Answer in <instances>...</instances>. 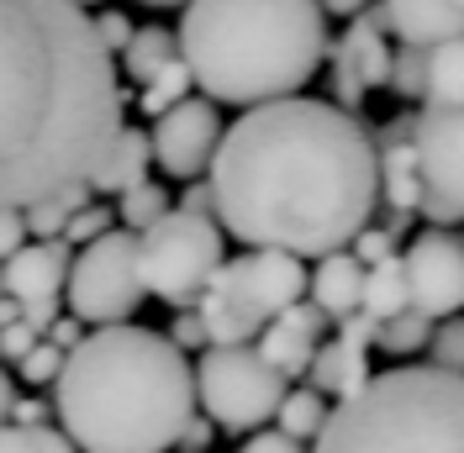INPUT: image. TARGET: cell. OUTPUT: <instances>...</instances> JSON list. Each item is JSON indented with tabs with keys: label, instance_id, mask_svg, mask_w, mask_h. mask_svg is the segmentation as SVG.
<instances>
[{
	"label": "cell",
	"instance_id": "cell-1",
	"mask_svg": "<svg viewBox=\"0 0 464 453\" xmlns=\"http://www.w3.org/2000/svg\"><path fill=\"white\" fill-rule=\"evenodd\" d=\"M211 222L243 248L343 254L375 217V132L333 101L248 106L211 153Z\"/></svg>",
	"mask_w": 464,
	"mask_h": 453
},
{
	"label": "cell",
	"instance_id": "cell-2",
	"mask_svg": "<svg viewBox=\"0 0 464 453\" xmlns=\"http://www.w3.org/2000/svg\"><path fill=\"white\" fill-rule=\"evenodd\" d=\"M127 101L80 5L0 0V206L27 211L90 185Z\"/></svg>",
	"mask_w": 464,
	"mask_h": 453
},
{
	"label": "cell",
	"instance_id": "cell-3",
	"mask_svg": "<svg viewBox=\"0 0 464 453\" xmlns=\"http://www.w3.org/2000/svg\"><path fill=\"white\" fill-rule=\"evenodd\" d=\"M53 417L74 453H169L196 417L190 359L132 322L85 333L53 380Z\"/></svg>",
	"mask_w": 464,
	"mask_h": 453
},
{
	"label": "cell",
	"instance_id": "cell-4",
	"mask_svg": "<svg viewBox=\"0 0 464 453\" xmlns=\"http://www.w3.org/2000/svg\"><path fill=\"white\" fill-rule=\"evenodd\" d=\"M174 58L211 106L290 101L327 58V16L317 0H185Z\"/></svg>",
	"mask_w": 464,
	"mask_h": 453
},
{
	"label": "cell",
	"instance_id": "cell-5",
	"mask_svg": "<svg viewBox=\"0 0 464 453\" xmlns=\"http://www.w3.org/2000/svg\"><path fill=\"white\" fill-rule=\"evenodd\" d=\"M464 448V385L459 374L401 364L370 374L359 396L338 400L312 453H459Z\"/></svg>",
	"mask_w": 464,
	"mask_h": 453
},
{
	"label": "cell",
	"instance_id": "cell-6",
	"mask_svg": "<svg viewBox=\"0 0 464 453\" xmlns=\"http://www.w3.org/2000/svg\"><path fill=\"white\" fill-rule=\"evenodd\" d=\"M227 258V237L217 232L211 217H190V211H164L159 222L138 232V280L143 295H159L164 306H196L211 275Z\"/></svg>",
	"mask_w": 464,
	"mask_h": 453
},
{
	"label": "cell",
	"instance_id": "cell-7",
	"mask_svg": "<svg viewBox=\"0 0 464 453\" xmlns=\"http://www.w3.org/2000/svg\"><path fill=\"white\" fill-rule=\"evenodd\" d=\"M143 280H138V237L111 226L101 243H90L74 254L69 275H63V306L80 327L101 333V327H127L138 306H143Z\"/></svg>",
	"mask_w": 464,
	"mask_h": 453
},
{
	"label": "cell",
	"instance_id": "cell-8",
	"mask_svg": "<svg viewBox=\"0 0 464 453\" xmlns=\"http://www.w3.org/2000/svg\"><path fill=\"white\" fill-rule=\"evenodd\" d=\"M190 380H196V411L211 427L243 432V438L259 432L290 390L254 348H206Z\"/></svg>",
	"mask_w": 464,
	"mask_h": 453
},
{
	"label": "cell",
	"instance_id": "cell-9",
	"mask_svg": "<svg viewBox=\"0 0 464 453\" xmlns=\"http://www.w3.org/2000/svg\"><path fill=\"white\" fill-rule=\"evenodd\" d=\"M201 295H211L217 306L243 316L254 333H264L280 312L306 301V264L290 254H269V248H243L237 258H222V269L211 275Z\"/></svg>",
	"mask_w": 464,
	"mask_h": 453
},
{
	"label": "cell",
	"instance_id": "cell-10",
	"mask_svg": "<svg viewBox=\"0 0 464 453\" xmlns=\"http://www.w3.org/2000/svg\"><path fill=\"white\" fill-rule=\"evenodd\" d=\"M459 142H464V121L459 111L443 106H422L411 116V164H417V217H428V226L454 232L464 211V185H459Z\"/></svg>",
	"mask_w": 464,
	"mask_h": 453
},
{
	"label": "cell",
	"instance_id": "cell-11",
	"mask_svg": "<svg viewBox=\"0 0 464 453\" xmlns=\"http://www.w3.org/2000/svg\"><path fill=\"white\" fill-rule=\"evenodd\" d=\"M401 280H406V312H417L422 322L459 316V301H464L459 232H443V226L417 232L401 254Z\"/></svg>",
	"mask_w": 464,
	"mask_h": 453
},
{
	"label": "cell",
	"instance_id": "cell-12",
	"mask_svg": "<svg viewBox=\"0 0 464 453\" xmlns=\"http://www.w3.org/2000/svg\"><path fill=\"white\" fill-rule=\"evenodd\" d=\"M217 142H222V116H217V106L201 101V95H190V101H179L174 111H164L153 121L148 159L169 174V179H201L211 169Z\"/></svg>",
	"mask_w": 464,
	"mask_h": 453
},
{
	"label": "cell",
	"instance_id": "cell-13",
	"mask_svg": "<svg viewBox=\"0 0 464 453\" xmlns=\"http://www.w3.org/2000/svg\"><path fill=\"white\" fill-rule=\"evenodd\" d=\"M322 333H327V316L312 312L306 301H295L290 312H280L259 338H254V353H259L264 364L290 385V380H301V374H306V364H312V353H317Z\"/></svg>",
	"mask_w": 464,
	"mask_h": 453
},
{
	"label": "cell",
	"instance_id": "cell-14",
	"mask_svg": "<svg viewBox=\"0 0 464 453\" xmlns=\"http://www.w3.org/2000/svg\"><path fill=\"white\" fill-rule=\"evenodd\" d=\"M74 264V248L63 243H22L0 264V295L22 301H63V275Z\"/></svg>",
	"mask_w": 464,
	"mask_h": 453
},
{
	"label": "cell",
	"instance_id": "cell-15",
	"mask_svg": "<svg viewBox=\"0 0 464 453\" xmlns=\"http://www.w3.org/2000/svg\"><path fill=\"white\" fill-rule=\"evenodd\" d=\"M380 22L401 48H438L459 37V0H380Z\"/></svg>",
	"mask_w": 464,
	"mask_h": 453
},
{
	"label": "cell",
	"instance_id": "cell-16",
	"mask_svg": "<svg viewBox=\"0 0 464 453\" xmlns=\"http://www.w3.org/2000/svg\"><path fill=\"white\" fill-rule=\"evenodd\" d=\"M359 284H364V269L348 258V248L343 254H327V258H317V269H306V306L322 312L327 327H333V322L359 312Z\"/></svg>",
	"mask_w": 464,
	"mask_h": 453
},
{
	"label": "cell",
	"instance_id": "cell-17",
	"mask_svg": "<svg viewBox=\"0 0 464 453\" xmlns=\"http://www.w3.org/2000/svg\"><path fill=\"white\" fill-rule=\"evenodd\" d=\"M343 63L353 69L359 90L385 85V69H391V43H385V22H380V5H364L359 16H348V32L333 43Z\"/></svg>",
	"mask_w": 464,
	"mask_h": 453
},
{
	"label": "cell",
	"instance_id": "cell-18",
	"mask_svg": "<svg viewBox=\"0 0 464 453\" xmlns=\"http://www.w3.org/2000/svg\"><path fill=\"white\" fill-rule=\"evenodd\" d=\"M370 374H375V364H370V353L364 348H348V342H317V353H312V364H306V390H317V396H359L364 385H370Z\"/></svg>",
	"mask_w": 464,
	"mask_h": 453
},
{
	"label": "cell",
	"instance_id": "cell-19",
	"mask_svg": "<svg viewBox=\"0 0 464 453\" xmlns=\"http://www.w3.org/2000/svg\"><path fill=\"white\" fill-rule=\"evenodd\" d=\"M148 169H153V159H148V132L143 127H121L111 142V153H106V164L90 174V200L95 196H127V190H138L148 185Z\"/></svg>",
	"mask_w": 464,
	"mask_h": 453
},
{
	"label": "cell",
	"instance_id": "cell-20",
	"mask_svg": "<svg viewBox=\"0 0 464 453\" xmlns=\"http://www.w3.org/2000/svg\"><path fill=\"white\" fill-rule=\"evenodd\" d=\"M359 312L370 316V322H391V316L406 312V280H401V254L380 258L364 269V284H359Z\"/></svg>",
	"mask_w": 464,
	"mask_h": 453
},
{
	"label": "cell",
	"instance_id": "cell-21",
	"mask_svg": "<svg viewBox=\"0 0 464 453\" xmlns=\"http://www.w3.org/2000/svg\"><path fill=\"white\" fill-rule=\"evenodd\" d=\"M459 90H464V48H459V37H454V43L428 48V63H422V101H428V106H443V111H459Z\"/></svg>",
	"mask_w": 464,
	"mask_h": 453
},
{
	"label": "cell",
	"instance_id": "cell-22",
	"mask_svg": "<svg viewBox=\"0 0 464 453\" xmlns=\"http://www.w3.org/2000/svg\"><path fill=\"white\" fill-rule=\"evenodd\" d=\"M169 58H174V32L164 22H153V27H132V43L121 48V69H127V80L148 85Z\"/></svg>",
	"mask_w": 464,
	"mask_h": 453
},
{
	"label": "cell",
	"instance_id": "cell-23",
	"mask_svg": "<svg viewBox=\"0 0 464 453\" xmlns=\"http://www.w3.org/2000/svg\"><path fill=\"white\" fill-rule=\"evenodd\" d=\"M80 206H90L85 185H74V190H63V196H53V200H37V206H27V211H22L27 243H58V237H63V226H69V217H74Z\"/></svg>",
	"mask_w": 464,
	"mask_h": 453
},
{
	"label": "cell",
	"instance_id": "cell-24",
	"mask_svg": "<svg viewBox=\"0 0 464 453\" xmlns=\"http://www.w3.org/2000/svg\"><path fill=\"white\" fill-rule=\"evenodd\" d=\"M322 417H327V400L317 396V390H285V400H280V411H275V432H285L290 443H306V438H317L322 432Z\"/></svg>",
	"mask_w": 464,
	"mask_h": 453
},
{
	"label": "cell",
	"instance_id": "cell-25",
	"mask_svg": "<svg viewBox=\"0 0 464 453\" xmlns=\"http://www.w3.org/2000/svg\"><path fill=\"white\" fill-rule=\"evenodd\" d=\"M164 211H174L169 185H153V179H148V185H138V190H127V196H121V206H116L111 217H116L121 232H132V237H138V232H148Z\"/></svg>",
	"mask_w": 464,
	"mask_h": 453
},
{
	"label": "cell",
	"instance_id": "cell-26",
	"mask_svg": "<svg viewBox=\"0 0 464 453\" xmlns=\"http://www.w3.org/2000/svg\"><path fill=\"white\" fill-rule=\"evenodd\" d=\"M190 90H196V85H190L185 63H179V58H169V63H164V69H159V74H153V80L143 85V95H138V111L159 121V116L174 111L179 101H190Z\"/></svg>",
	"mask_w": 464,
	"mask_h": 453
},
{
	"label": "cell",
	"instance_id": "cell-27",
	"mask_svg": "<svg viewBox=\"0 0 464 453\" xmlns=\"http://www.w3.org/2000/svg\"><path fill=\"white\" fill-rule=\"evenodd\" d=\"M428 333H433V322H422L417 312H401V316H391V322H380L375 342L385 353L406 359V353H422V348H428Z\"/></svg>",
	"mask_w": 464,
	"mask_h": 453
},
{
	"label": "cell",
	"instance_id": "cell-28",
	"mask_svg": "<svg viewBox=\"0 0 464 453\" xmlns=\"http://www.w3.org/2000/svg\"><path fill=\"white\" fill-rule=\"evenodd\" d=\"M0 453H74L58 427H16L0 422Z\"/></svg>",
	"mask_w": 464,
	"mask_h": 453
},
{
	"label": "cell",
	"instance_id": "cell-29",
	"mask_svg": "<svg viewBox=\"0 0 464 453\" xmlns=\"http://www.w3.org/2000/svg\"><path fill=\"white\" fill-rule=\"evenodd\" d=\"M111 226H116L111 206H101V200H90V206H80V211L69 217V226H63V237H58V243L80 254V248H90V243H101V237H106Z\"/></svg>",
	"mask_w": 464,
	"mask_h": 453
},
{
	"label": "cell",
	"instance_id": "cell-30",
	"mask_svg": "<svg viewBox=\"0 0 464 453\" xmlns=\"http://www.w3.org/2000/svg\"><path fill=\"white\" fill-rule=\"evenodd\" d=\"M422 353H433V364L438 374H459L464 364V327H459V316H449V322H433V333H428V348Z\"/></svg>",
	"mask_w": 464,
	"mask_h": 453
},
{
	"label": "cell",
	"instance_id": "cell-31",
	"mask_svg": "<svg viewBox=\"0 0 464 453\" xmlns=\"http://www.w3.org/2000/svg\"><path fill=\"white\" fill-rule=\"evenodd\" d=\"M422 63H428V48H391L385 85L396 90L401 101H417V95H422Z\"/></svg>",
	"mask_w": 464,
	"mask_h": 453
},
{
	"label": "cell",
	"instance_id": "cell-32",
	"mask_svg": "<svg viewBox=\"0 0 464 453\" xmlns=\"http://www.w3.org/2000/svg\"><path fill=\"white\" fill-rule=\"evenodd\" d=\"M90 27H95V43L106 48V58H121V48L132 43V22H127L121 11H95Z\"/></svg>",
	"mask_w": 464,
	"mask_h": 453
},
{
	"label": "cell",
	"instance_id": "cell-33",
	"mask_svg": "<svg viewBox=\"0 0 464 453\" xmlns=\"http://www.w3.org/2000/svg\"><path fill=\"white\" fill-rule=\"evenodd\" d=\"M22 380H27V385H53L58 380V369H63V353H58L53 342H43L37 338V348H32L27 359H22Z\"/></svg>",
	"mask_w": 464,
	"mask_h": 453
},
{
	"label": "cell",
	"instance_id": "cell-34",
	"mask_svg": "<svg viewBox=\"0 0 464 453\" xmlns=\"http://www.w3.org/2000/svg\"><path fill=\"white\" fill-rule=\"evenodd\" d=\"M169 342L179 348V353H201V348H206L201 316L190 312V306H185V312H174V322H169Z\"/></svg>",
	"mask_w": 464,
	"mask_h": 453
},
{
	"label": "cell",
	"instance_id": "cell-35",
	"mask_svg": "<svg viewBox=\"0 0 464 453\" xmlns=\"http://www.w3.org/2000/svg\"><path fill=\"white\" fill-rule=\"evenodd\" d=\"M32 348H37V333H32L27 322H11V327H0V359H11V364H22Z\"/></svg>",
	"mask_w": 464,
	"mask_h": 453
},
{
	"label": "cell",
	"instance_id": "cell-36",
	"mask_svg": "<svg viewBox=\"0 0 464 453\" xmlns=\"http://www.w3.org/2000/svg\"><path fill=\"white\" fill-rule=\"evenodd\" d=\"M237 453H306L301 443H290L285 432H275V427H259V432H248L243 438V448Z\"/></svg>",
	"mask_w": 464,
	"mask_h": 453
},
{
	"label": "cell",
	"instance_id": "cell-37",
	"mask_svg": "<svg viewBox=\"0 0 464 453\" xmlns=\"http://www.w3.org/2000/svg\"><path fill=\"white\" fill-rule=\"evenodd\" d=\"M338 327V342H348V348H364L370 353V342H375V322L364 312H353V316H343V322H333Z\"/></svg>",
	"mask_w": 464,
	"mask_h": 453
},
{
	"label": "cell",
	"instance_id": "cell-38",
	"mask_svg": "<svg viewBox=\"0 0 464 453\" xmlns=\"http://www.w3.org/2000/svg\"><path fill=\"white\" fill-rule=\"evenodd\" d=\"M48 417H53V406L48 400H32V396H16L11 411H5V422H16V427H48Z\"/></svg>",
	"mask_w": 464,
	"mask_h": 453
},
{
	"label": "cell",
	"instance_id": "cell-39",
	"mask_svg": "<svg viewBox=\"0 0 464 453\" xmlns=\"http://www.w3.org/2000/svg\"><path fill=\"white\" fill-rule=\"evenodd\" d=\"M22 243H27V226H22V211H5V206H0V264H5V258L16 254Z\"/></svg>",
	"mask_w": 464,
	"mask_h": 453
},
{
	"label": "cell",
	"instance_id": "cell-40",
	"mask_svg": "<svg viewBox=\"0 0 464 453\" xmlns=\"http://www.w3.org/2000/svg\"><path fill=\"white\" fill-rule=\"evenodd\" d=\"M80 338H85V327H80L74 316H63V312H58V316H53V327L43 333V342H53L58 353H69V348H80Z\"/></svg>",
	"mask_w": 464,
	"mask_h": 453
},
{
	"label": "cell",
	"instance_id": "cell-41",
	"mask_svg": "<svg viewBox=\"0 0 464 453\" xmlns=\"http://www.w3.org/2000/svg\"><path fill=\"white\" fill-rule=\"evenodd\" d=\"M206 443H211V422H206L201 411H196L190 422L179 427V438H174V448H179V453H206Z\"/></svg>",
	"mask_w": 464,
	"mask_h": 453
},
{
	"label": "cell",
	"instance_id": "cell-42",
	"mask_svg": "<svg viewBox=\"0 0 464 453\" xmlns=\"http://www.w3.org/2000/svg\"><path fill=\"white\" fill-rule=\"evenodd\" d=\"M174 211H190V217H211V190L206 185H190L185 196H179V206Z\"/></svg>",
	"mask_w": 464,
	"mask_h": 453
},
{
	"label": "cell",
	"instance_id": "cell-43",
	"mask_svg": "<svg viewBox=\"0 0 464 453\" xmlns=\"http://www.w3.org/2000/svg\"><path fill=\"white\" fill-rule=\"evenodd\" d=\"M364 5H370V0H317L322 16H327V11H333V16H359Z\"/></svg>",
	"mask_w": 464,
	"mask_h": 453
},
{
	"label": "cell",
	"instance_id": "cell-44",
	"mask_svg": "<svg viewBox=\"0 0 464 453\" xmlns=\"http://www.w3.org/2000/svg\"><path fill=\"white\" fill-rule=\"evenodd\" d=\"M11 400H16V385H11V374L0 369V422H5V411H11Z\"/></svg>",
	"mask_w": 464,
	"mask_h": 453
},
{
	"label": "cell",
	"instance_id": "cell-45",
	"mask_svg": "<svg viewBox=\"0 0 464 453\" xmlns=\"http://www.w3.org/2000/svg\"><path fill=\"white\" fill-rule=\"evenodd\" d=\"M11 322H22V316H16V301H11V295H0V327H11Z\"/></svg>",
	"mask_w": 464,
	"mask_h": 453
},
{
	"label": "cell",
	"instance_id": "cell-46",
	"mask_svg": "<svg viewBox=\"0 0 464 453\" xmlns=\"http://www.w3.org/2000/svg\"><path fill=\"white\" fill-rule=\"evenodd\" d=\"M138 5H153V11H169V5H185V0H138Z\"/></svg>",
	"mask_w": 464,
	"mask_h": 453
},
{
	"label": "cell",
	"instance_id": "cell-47",
	"mask_svg": "<svg viewBox=\"0 0 464 453\" xmlns=\"http://www.w3.org/2000/svg\"><path fill=\"white\" fill-rule=\"evenodd\" d=\"M69 5H80V11H85V5H101V0H69Z\"/></svg>",
	"mask_w": 464,
	"mask_h": 453
}]
</instances>
